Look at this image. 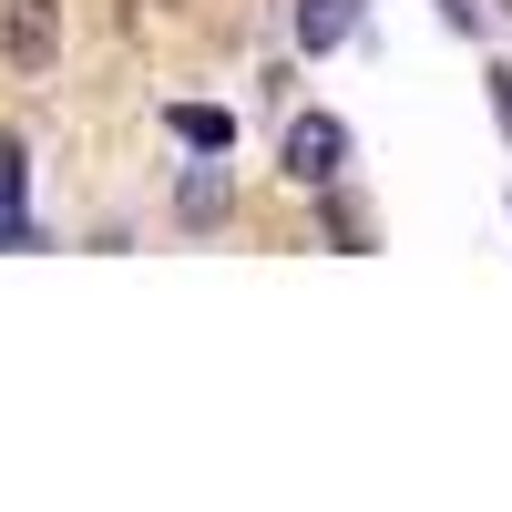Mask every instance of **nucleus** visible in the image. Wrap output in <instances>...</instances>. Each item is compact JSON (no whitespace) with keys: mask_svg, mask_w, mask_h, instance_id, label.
<instances>
[{"mask_svg":"<svg viewBox=\"0 0 512 512\" xmlns=\"http://www.w3.org/2000/svg\"><path fill=\"white\" fill-rule=\"evenodd\" d=\"M338 164H349V123H338V113H297L287 134H277V175H287V185L328 195V185H338Z\"/></svg>","mask_w":512,"mask_h":512,"instance_id":"f257e3e1","label":"nucleus"},{"mask_svg":"<svg viewBox=\"0 0 512 512\" xmlns=\"http://www.w3.org/2000/svg\"><path fill=\"white\" fill-rule=\"evenodd\" d=\"M0 62L21 82H41L62 62V0H0Z\"/></svg>","mask_w":512,"mask_h":512,"instance_id":"f03ea898","label":"nucleus"},{"mask_svg":"<svg viewBox=\"0 0 512 512\" xmlns=\"http://www.w3.org/2000/svg\"><path fill=\"white\" fill-rule=\"evenodd\" d=\"M226 216H236L226 164H185V175H175V226H226Z\"/></svg>","mask_w":512,"mask_h":512,"instance_id":"7ed1b4c3","label":"nucleus"},{"mask_svg":"<svg viewBox=\"0 0 512 512\" xmlns=\"http://www.w3.org/2000/svg\"><path fill=\"white\" fill-rule=\"evenodd\" d=\"M369 0H297V52H338V41H359Z\"/></svg>","mask_w":512,"mask_h":512,"instance_id":"20e7f679","label":"nucleus"},{"mask_svg":"<svg viewBox=\"0 0 512 512\" xmlns=\"http://www.w3.org/2000/svg\"><path fill=\"white\" fill-rule=\"evenodd\" d=\"M0 246H21V134H0Z\"/></svg>","mask_w":512,"mask_h":512,"instance_id":"39448f33","label":"nucleus"},{"mask_svg":"<svg viewBox=\"0 0 512 512\" xmlns=\"http://www.w3.org/2000/svg\"><path fill=\"white\" fill-rule=\"evenodd\" d=\"M175 134H185L195 154H226V134H236V123H226V113H195V103H175Z\"/></svg>","mask_w":512,"mask_h":512,"instance_id":"423d86ee","label":"nucleus"},{"mask_svg":"<svg viewBox=\"0 0 512 512\" xmlns=\"http://www.w3.org/2000/svg\"><path fill=\"white\" fill-rule=\"evenodd\" d=\"M328 236H338V246H369V216H359V205L338 195V185H328Z\"/></svg>","mask_w":512,"mask_h":512,"instance_id":"0eeeda50","label":"nucleus"},{"mask_svg":"<svg viewBox=\"0 0 512 512\" xmlns=\"http://www.w3.org/2000/svg\"><path fill=\"white\" fill-rule=\"evenodd\" d=\"M492 103H502V123H512V62H492Z\"/></svg>","mask_w":512,"mask_h":512,"instance_id":"6e6552de","label":"nucleus"},{"mask_svg":"<svg viewBox=\"0 0 512 512\" xmlns=\"http://www.w3.org/2000/svg\"><path fill=\"white\" fill-rule=\"evenodd\" d=\"M441 21H451V31H472V21H482V11H472V0H441Z\"/></svg>","mask_w":512,"mask_h":512,"instance_id":"1a4fd4ad","label":"nucleus"}]
</instances>
